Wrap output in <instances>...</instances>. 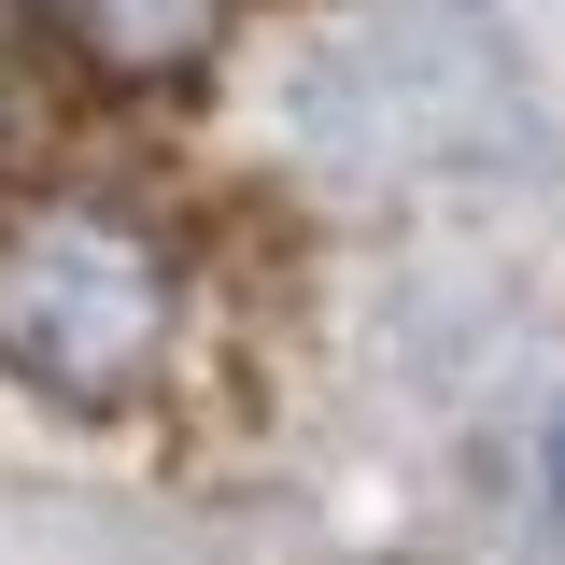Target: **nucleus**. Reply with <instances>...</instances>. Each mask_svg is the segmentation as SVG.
I'll return each instance as SVG.
<instances>
[{
	"label": "nucleus",
	"mask_w": 565,
	"mask_h": 565,
	"mask_svg": "<svg viewBox=\"0 0 565 565\" xmlns=\"http://www.w3.org/2000/svg\"><path fill=\"white\" fill-rule=\"evenodd\" d=\"M537 481H552V523H565V411H552V438H537Z\"/></svg>",
	"instance_id": "nucleus-3"
},
{
	"label": "nucleus",
	"mask_w": 565,
	"mask_h": 565,
	"mask_svg": "<svg viewBox=\"0 0 565 565\" xmlns=\"http://www.w3.org/2000/svg\"><path fill=\"white\" fill-rule=\"evenodd\" d=\"M29 29L57 43L71 85H99V99H170V85L212 71L226 0H29Z\"/></svg>",
	"instance_id": "nucleus-2"
},
{
	"label": "nucleus",
	"mask_w": 565,
	"mask_h": 565,
	"mask_svg": "<svg viewBox=\"0 0 565 565\" xmlns=\"http://www.w3.org/2000/svg\"><path fill=\"white\" fill-rule=\"evenodd\" d=\"M184 353V255L114 184L0 199V382L57 411H141Z\"/></svg>",
	"instance_id": "nucleus-1"
}]
</instances>
